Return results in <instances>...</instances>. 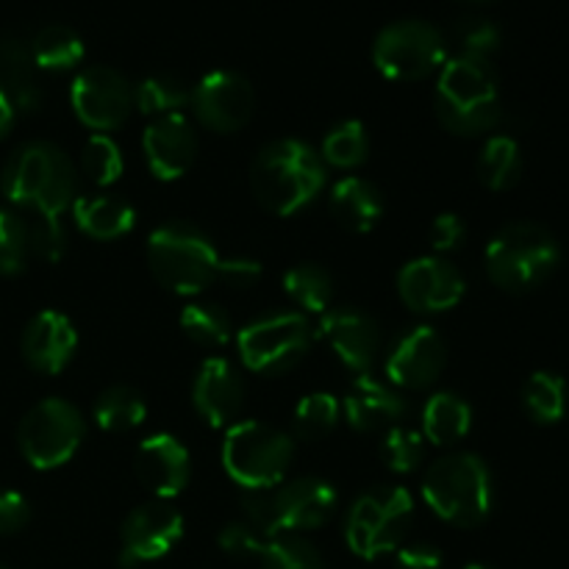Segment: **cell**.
Returning <instances> with one entry per match:
<instances>
[{
	"mask_svg": "<svg viewBox=\"0 0 569 569\" xmlns=\"http://www.w3.org/2000/svg\"><path fill=\"white\" fill-rule=\"evenodd\" d=\"M326 181V161L309 142L295 137L264 144L250 167L256 200L278 217H292L315 203Z\"/></svg>",
	"mask_w": 569,
	"mask_h": 569,
	"instance_id": "1",
	"label": "cell"
},
{
	"mask_svg": "<svg viewBox=\"0 0 569 569\" xmlns=\"http://www.w3.org/2000/svg\"><path fill=\"white\" fill-rule=\"evenodd\" d=\"M78 178L70 156L50 142L17 148L0 172V192L31 217H61L72 206Z\"/></svg>",
	"mask_w": 569,
	"mask_h": 569,
	"instance_id": "2",
	"label": "cell"
},
{
	"mask_svg": "<svg viewBox=\"0 0 569 569\" xmlns=\"http://www.w3.org/2000/svg\"><path fill=\"white\" fill-rule=\"evenodd\" d=\"M433 109L439 122L456 137H478L500 122V89L489 59L459 56L439 70Z\"/></svg>",
	"mask_w": 569,
	"mask_h": 569,
	"instance_id": "3",
	"label": "cell"
},
{
	"mask_svg": "<svg viewBox=\"0 0 569 569\" xmlns=\"http://www.w3.org/2000/svg\"><path fill=\"white\" fill-rule=\"evenodd\" d=\"M422 500L439 520L456 528H476L492 515V472L476 453L442 456L422 478Z\"/></svg>",
	"mask_w": 569,
	"mask_h": 569,
	"instance_id": "4",
	"label": "cell"
},
{
	"mask_svg": "<svg viewBox=\"0 0 569 569\" xmlns=\"http://www.w3.org/2000/svg\"><path fill=\"white\" fill-rule=\"evenodd\" d=\"M220 250L198 226L183 220L161 222L148 237V267L156 281L172 295L203 292L220 272Z\"/></svg>",
	"mask_w": 569,
	"mask_h": 569,
	"instance_id": "5",
	"label": "cell"
},
{
	"mask_svg": "<svg viewBox=\"0 0 569 569\" xmlns=\"http://www.w3.org/2000/svg\"><path fill=\"white\" fill-rule=\"evenodd\" d=\"M487 276L495 287L526 295L548 281L561 261V248L548 228L537 222H511L487 244Z\"/></svg>",
	"mask_w": 569,
	"mask_h": 569,
	"instance_id": "6",
	"label": "cell"
},
{
	"mask_svg": "<svg viewBox=\"0 0 569 569\" xmlns=\"http://www.w3.org/2000/svg\"><path fill=\"white\" fill-rule=\"evenodd\" d=\"M295 459V442L289 433L259 420H242L226 428L222 439V467L239 489L281 487Z\"/></svg>",
	"mask_w": 569,
	"mask_h": 569,
	"instance_id": "7",
	"label": "cell"
},
{
	"mask_svg": "<svg viewBox=\"0 0 569 569\" xmlns=\"http://www.w3.org/2000/svg\"><path fill=\"white\" fill-rule=\"evenodd\" d=\"M415 522V500L403 487H376L353 500L345 522V542L359 559L378 561L403 545Z\"/></svg>",
	"mask_w": 569,
	"mask_h": 569,
	"instance_id": "8",
	"label": "cell"
},
{
	"mask_svg": "<svg viewBox=\"0 0 569 569\" xmlns=\"http://www.w3.org/2000/svg\"><path fill=\"white\" fill-rule=\"evenodd\" d=\"M309 320L300 311H270L237 333L239 359L256 376H283L311 348Z\"/></svg>",
	"mask_w": 569,
	"mask_h": 569,
	"instance_id": "9",
	"label": "cell"
},
{
	"mask_svg": "<svg viewBox=\"0 0 569 569\" xmlns=\"http://www.w3.org/2000/svg\"><path fill=\"white\" fill-rule=\"evenodd\" d=\"M448 42L428 20H395L372 42V64L389 81H422L442 70Z\"/></svg>",
	"mask_w": 569,
	"mask_h": 569,
	"instance_id": "10",
	"label": "cell"
},
{
	"mask_svg": "<svg viewBox=\"0 0 569 569\" xmlns=\"http://www.w3.org/2000/svg\"><path fill=\"white\" fill-rule=\"evenodd\" d=\"M83 417L70 400L44 398L22 417L17 428V445L20 453L33 470H59L83 442Z\"/></svg>",
	"mask_w": 569,
	"mask_h": 569,
	"instance_id": "11",
	"label": "cell"
},
{
	"mask_svg": "<svg viewBox=\"0 0 569 569\" xmlns=\"http://www.w3.org/2000/svg\"><path fill=\"white\" fill-rule=\"evenodd\" d=\"M70 106L78 120L92 128L94 133L114 131L131 114L133 87L114 67H87L72 81Z\"/></svg>",
	"mask_w": 569,
	"mask_h": 569,
	"instance_id": "12",
	"label": "cell"
},
{
	"mask_svg": "<svg viewBox=\"0 0 569 569\" xmlns=\"http://www.w3.org/2000/svg\"><path fill=\"white\" fill-rule=\"evenodd\" d=\"M183 539V517L167 500L144 503L126 517L120 531V567L131 569L170 556Z\"/></svg>",
	"mask_w": 569,
	"mask_h": 569,
	"instance_id": "13",
	"label": "cell"
},
{
	"mask_svg": "<svg viewBox=\"0 0 569 569\" xmlns=\"http://www.w3.org/2000/svg\"><path fill=\"white\" fill-rule=\"evenodd\" d=\"M189 103L200 126L214 133H233L248 126L253 117L256 92L248 78L239 72L214 70L200 78Z\"/></svg>",
	"mask_w": 569,
	"mask_h": 569,
	"instance_id": "14",
	"label": "cell"
},
{
	"mask_svg": "<svg viewBox=\"0 0 569 569\" xmlns=\"http://www.w3.org/2000/svg\"><path fill=\"white\" fill-rule=\"evenodd\" d=\"M467 281L453 261L442 256H422L411 259L398 272V295L417 315H439L461 303Z\"/></svg>",
	"mask_w": 569,
	"mask_h": 569,
	"instance_id": "15",
	"label": "cell"
},
{
	"mask_svg": "<svg viewBox=\"0 0 569 569\" xmlns=\"http://www.w3.org/2000/svg\"><path fill=\"white\" fill-rule=\"evenodd\" d=\"M448 365V345L437 328H406L387 350V378L398 389H426L439 381Z\"/></svg>",
	"mask_w": 569,
	"mask_h": 569,
	"instance_id": "16",
	"label": "cell"
},
{
	"mask_svg": "<svg viewBox=\"0 0 569 569\" xmlns=\"http://www.w3.org/2000/svg\"><path fill=\"white\" fill-rule=\"evenodd\" d=\"M337 509L339 495L326 478L303 476L272 489L276 537L278 533H300L322 528Z\"/></svg>",
	"mask_w": 569,
	"mask_h": 569,
	"instance_id": "17",
	"label": "cell"
},
{
	"mask_svg": "<svg viewBox=\"0 0 569 569\" xmlns=\"http://www.w3.org/2000/svg\"><path fill=\"white\" fill-rule=\"evenodd\" d=\"M320 337L331 345L337 359L356 376L370 372L381 348V328L367 311L353 306H339L320 315Z\"/></svg>",
	"mask_w": 569,
	"mask_h": 569,
	"instance_id": "18",
	"label": "cell"
},
{
	"mask_svg": "<svg viewBox=\"0 0 569 569\" xmlns=\"http://www.w3.org/2000/svg\"><path fill=\"white\" fill-rule=\"evenodd\" d=\"M139 483L159 500H172L187 489L192 476V459L183 442L172 433H153L142 439L133 456Z\"/></svg>",
	"mask_w": 569,
	"mask_h": 569,
	"instance_id": "19",
	"label": "cell"
},
{
	"mask_svg": "<svg viewBox=\"0 0 569 569\" xmlns=\"http://www.w3.org/2000/svg\"><path fill=\"white\" fill-rule=\"evenodd\" d=\"M192 403L209 428H231L244 403V381L237 367L220 356L206 359L194 376Z\"/></svg>",
	"mask_w": 569,
	"mask_h": 569,
	"instance_id": "20",
	"label": "cell"
},
{
	"mask_svg": "<svg viewBox=\"0 0 569 569\" xmlns=\"http://www.w3.org/2000/svg\"><path fill=\"white\" fill-rule=\"evenodd\" d=\"M142 153L159 181H178L198 159V137L183 114L159 117L144 128Z\"/></svg>",
	"mask_w": 569,
	"mask_h": 569,
	"instance_id": "21",
	"label": "cell"
},
{
	"mask_svg": "<svg viewBox=\"0 0 569 569\" xmlns=\"http://www.w3.org/2000/svg\"><path fill=\"white\" fill-rule=\"evenodd\" d=\"M22 359L42 376H59L78 350V331L61 311L44 309L22 331Z\"/></svg>",
	"mask_w": 569,
	"mask_h": 569,
	"instance_id": "22",
	"label": "cell"
},
{
	"mask_svg": "<svg viewBox=\"0 0 569 569\" xmlns=\"http://www.w3.org/2000/svg\"><path fill=\"white\" fill-rule=\"evenodd\" d=\"M345 420L353 431L359 433H376L389 431V428L400 426L406 415V400L392 383L378 381L370 372L356 376L350 383L348 395H345Z\"/></svg>",
	"mask_w": 569,
	"mask_h": 569,
	"instance_id": "23",
	"label": "cell"
},
{
	"mask_svg": "<svg viewBox=\"0 0 569 569\" xmlns=\"http://www.w3.org/2000/svg\"><path fill=\"white\" fill-rule=\"evenodd\" d=\"M331 217L350 233H370L383 217V194L372 181L359 176H345L328 194Z\"/></svg>",
	"mask_w": 569,
	"mask_h": 569,
	"instance_id": "24",
	"label": "cell"
},
{
	"mask_svg": "<svg viewBox=\"0 0 569 569\" xmlns=\"http://www.w3.org/2000/svg\"><path fill=\"white\" fill-rule=\"evenodd\" d=\"M0 92L17 114H33L42 106V89L33 81L31 44L17 33H0Z\"/></svg>",
	"mask_w": 569,
	"mask_h": 569,
	"instance_id": "25",
	"label": "cell"
},
{
	"mask_svg": "<svg viewBox=\"0 0 569 569\" xmlns=\"http://www.w3.org/2000/svg\"><path fill=\"white\" fill-rule=\"evenodd\" d=\"M72 220L78 231L87 233L89 239L98 242H111L137 226V209L128 200L114 198V194H87V198L72 200Z\"/></svg>",
	"mask_w": 569,
	"mask_h": 569,
	"instance_id": "26",
	"label": "cell"
},
{
	"mask_svg": "<svg viewBox=\"0 0 569 569\" xmlns=\"http://www.w3.org/2000/svg\"><path fill=\"white\" fill-rule=\"evenodd\" d=\"M472 409L461 395L433 392L422 406V439L433 445H456L470 433Z\"/></svg>",
	"mask_w": 569,
	"mask_h": 569,
	"instance_id": "27",
	"label": "cell"
},
{
	"mask_svg": "<svg viewBox=\"0 0 569 569\" xmlns=\"http://www.w3.org/2000/svg\"><path fill=\"white\" fill-rule=\"evenodd\" d=\"M476 170L483 187L492 192H506V189L517 187L522 176V150L517 139L506 137V133L489 137L478 153Z\"/></svg>",
	"mask_w": 569,
	"mask_h": 569,
	"instance_id": "28",
	"label": "cell"
},
{
	"mask_svg": "<svg viewBox=\"0 0 569 569\" xmlns=\"http://www.w3.org/2000/svg\"><path fill=\"white\" fill-rule=\"evenodd\" d=\"M148 417V403H144L142 392L126 383L103 389L94 400V422L100 431L109 433H126L139 428Z\"/></svg>",
	"mask_w": 569,
	"mask_h": 569,
	"instance_id": "29",
	"label": "cell"
},
{
	"mask_svg": "<svg viewBox=\"0 0 569 569\" xmlns=\"http://www.w3.org/2000/svg\"><path fill=\"white\" fill-rule=\"evenodd\" d=\"M283 292L298 306L300 315L303 311H309V315H326L331 309L333 278L326 267L303 261V264H295L287 270V276H283Z\"/></svg>",
	"mask_w": 569,
	"mask_h": 569,
	"instance_id": "30",
	"label": "cell"
},
{
	"mask_svg": "<svg viewBox=\"0 0 569 569\" xmlns=\"http://www.w3.org/2000/svg\"><path fill=\"white\" fill-rule=\"evenodd\" d=\"M31 59L33 67L48 72H64L76 70L83 61V39L78 37L72 28L67 26H48L31 39Z\"/></svg>",
	"mask_w": 569,
	"mask_h": 569,
	"instance_id": "31",
	"label": "cell"
},
{
	"mask_svg": "<svg viewBox=\"0 0 569 569\" xmlns=\"http://www.w3.org/2000/svg\"><path fill=\"white\" fill-rule=\"evenodd\" d=\"M178 326H181L183 337L192 339L200 348H226L233 337L228 311L217 303H203V300L183 306Z\"/></svg>",
	"mask_w": 569,
	"mask_h": 569,
	"instance_id": "32",
	"label": "cell"
},
{
	"mask_svg": "<svg viewBox=\"0 0 569 569\" xmlns=\"http://www.w3.org/2000/svg\"><path fill=\"white\" fill-rule=\"evenodd\" d=\"M370 156V133L361 120H342L326 133L320 159L337 170H353Z\"/></svg>",
	"mask_w": 569,
	"mask_h": 569,
	"instance_id": "33",
	"label": "cell"
},
{
	"mask_svg": "<svg viewBox=\"0 0 569 569\" xmlns=\"http://www.w3.org/2000/svg\"><path fill=\"white\" fill-rule=\"evenodd\" d=\"M522 406L539 426H553L567 411V383L556 372H533L522 387Z\"/></svg>",
	"mask_w": 569,
	"mask_h": 569,
	"instance_id": "34",
	"label": "cell"
},
{
	"mask_svg": "<svg viewBox=\"0 0 569 569\" xmlns=\"http://www.w3.org/2000/svg\"><path fill=\"white\" fill-rule=\"evenodd\" d=\"M192 92L187 89V83L178 81L172 76H150L133 89V106L142 111L144 117H170L181 114L183 106L189 103Z\"/></svg>",
	"mask_w": 569,
	"mask_h": 569,
	"instance_id": "35",
	"label": "cell"
},
{
	"mask_svg": "<svg viewBox=\"0 0 569 569\" xmlns=\"http://www.w3.org/2000/svg\"><path fill=\"white\" fill-rule=\"evenodd\" d=\"M339 400L331 392H311L306 398H300V403L295 406L292 415V428L295 437L303 439V442H320L322 437L337 428L339 422Z\"/></svg>",
	"mask_w": 569,
	"mask_h": 569,
	"instance_id": "36",
	"label": "cell"
},
{
	"mask_svg": "<svg viewBox=\"0 0 569 569\" xmlns=\"http://www.w3.org/2000/svg\"><path fill=\"white\" fill-rule=\"evenodd\" d=\"M261 569H326L320 550L300 533H278L261 550Z\"/></svg>",
	"mask_w": 569,
	"mask_h": 569,
	"instance_id": "37",
	"label": "cell"
},
{
	"mask_svg": "<svg viewBox=\"0 0 569 569\" xmlns=\"http://www.w3.org/2000/svg\"><path fill=\"white\" fill-rule=\"evenodd\" d=\"M81 164L94 187H111V183L120 181L122 170H126V159H122L120 144H117L109 133H92V137L87 139L81 153Z\"/></svg>",
	"mask_w": 569,
	"mask_h": 569,
	"instance_id": "38",
	"label": "cell"
},
{
	"mask_svg": "<svg viewBox=\"0 0 569 569\" xmlns=\"http://www.w3.org/2000/svg\"><path fill=\"white\" fill-rule=\"evenodd\" d=\"M381 459L398 476H409L426 459V442H422V433L415 428L395 426L383 433L381 442Z\"/></svg>",
	"mask_w": 569,
	"mask_h": 569,
	"instance_id": "39",
	"label": "cell"
},
{
	"mask_svg": "<svg viewBox=\"0 0 569 569\" xmlns=\"http://www.w3.org/2000/svg\"><path fill=\"white\" fill-rule=\"evenodd\" d=\"M28 222L11 209H0V276H20L26 270Z\"/></svg>",
	"mask_w": 569,
	"mask_h": 569,
	"instance_id": "40",
	"label": "cell"
},
{
	"mask_svg": "<svg viewBox=\"0 0 569 569\" xmlns=\"http://www.w3.org/2000/svg\"><path fill=\"white\" fill-rule=\"evenodd\" d=\"M453 39L459 44V56L489 59L500 48V28L487 17H461L453 28Z\"/></svg>",
	"mask_w": 569,
	"mask_h": 569,
	"instance_id": "41",
	"label": "cell"
},
{
	"mask_svg": "<svg viewBox=\"0 0 569 569\" xmlns=\"http://www.w3.org/2000/svg\"><path fill=\"white\" fill-rule=\"evenodd\" d=\"M28 222V248L42 261H59L67 250V233L59 217H31Z\"/></svg>",
	"mask_w": 569,
	"mask_h": 569,
	"instance_id": "42",
	"label": "cell"
},
{
	"mask_svg": "<svg viewBox=\"0 0 569 569\" xmlns=\"http://www.w3.org/2000/svg\"><path fill=\"white\" fill-rule=\"evenodd\" d=\"M217 545L222 548V553H228L231 559H259L261 550H264L267 537L261 531H256L250 522H228L226 528L217 537Z\"/></svg>",
	"mask_w": 569,
	"mask_h": 569,
	"instance_id": "43",
	"label": "cell"
},
{
	"mask_svg": "<svg viewBox=\"0 0 569 569\" xmlns=\"http://www.w3.org/2000/svg\"><path fill=\"white\" fill-rule=\"evenodd\" d=\"M467 237V228L465 220L453 211H445V214L433 217L431 228H428V242H431L433 256H445V253H453L465 244Z\"/></svg>",
	"mask_w": 569,
	"mask_h": 569,
	"instance_id": "44",
	"label": "cell"
},
{
	"mask_svg": "<svg viewBox=\"0 0 569 569\" xmlns=\"http://www.w3.org/2000/svg\"><path fill=\"white\" fill-rule=\"evenodd\" d=\"M31 520V503L14 489H0V537L22 531Z\"/></svg>",
	"mask_w": 569,
	"mask_h": 569,
	"instance_id": "45",
	"label": "cell"
},
{
	"mask_svg": "<svg viewBox=\"0 0 569 569\" xmlns=\"http://www.w3.org/2000/svg\"><path fill=\"white\" fill-rule=\"evenodd\" d=\"M442 550L428 542L400 545L395 550V569H442Z\"/></svg>",
	"mask_w": 569,
	"mask_h": 569,
	"instance_id": "46",
	"label": "cell"
},
{
	"mask_svg": "<svg viewBox=\"0 0 569 569\" xmlns=\"http://www.w3.org/2000/svg\"><path fill=\"white\" fill-rule=\"evenodd\" d=\"M261 276V264L256 259H222L220 261V272L217 278L226 281L228 287L237 289H248L259 281Z\"/></svg>",
	"mask_w": 569,
	"mask_h": 569,
	"instance_id": "47",
	"label": "cell"
},
{
	"mask_svg": "<svg viewBox=\"0 0 569 569\" xmlns=\"http://www.w3.org/2000/svg\"><path fill=\"white\" fill-rule=\"evenodd\" d=\"M14 117H17L14 106H11V100L0 92V139L11 131V126H14Z\"/></svg>",
	"mask_w": 569,
	"mask_h": 569,
	"instance_id": "48",
	"label": "cell"
},
{
	"mask_svg": "<svg viewBox=\"0 0 569 569\" xmlns=\"http://www.w3.org/2000/svg\"><path fill=\"white\" fill-rule=\"evenodd\" d=\"M465 569H495V567H489V565H478V561H476V565H467Z\"/></svg>",
	"mask_w": 569,
	"mask_h": 569,
	"instance_id": "49",
	"label": "cell"
},
{
	"mask_svg": "<svg viewBox=\"0 0 569 569\" xmlns=\"http://www.w3.org/2000/svg\"><path fill=\"white\" fill-rule=\"evenodd\" d=\"M465 3H481V0H465Z\"/></svg>",
	"mask_w": 569,
	"mask_h": 569,
	"instance_id": "50",
	"label": "cell"
},
{
	"mask_svg": "<svg viewBox=\"0 0 569 569\" xmlns=\"http://www.w3.org/2000/svg\"><path fill=\"white\" fill-rule=\"evenodd\" d=\"M0 569H6V567H0Z\"/></svg>",
	"mask_w": 569,
	"mask_h": 569,
	"instance_id": "51",
	"label": "cell"
}]
</instances>
